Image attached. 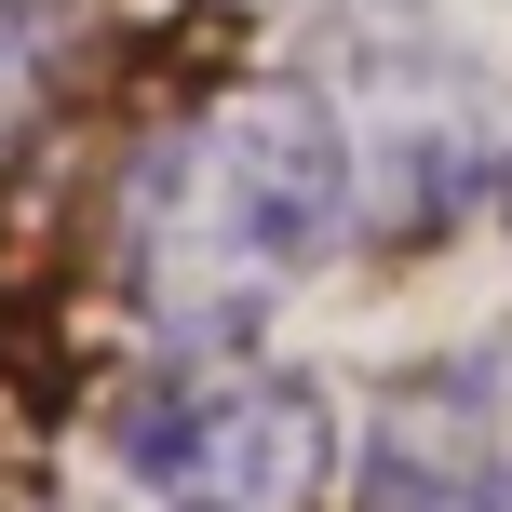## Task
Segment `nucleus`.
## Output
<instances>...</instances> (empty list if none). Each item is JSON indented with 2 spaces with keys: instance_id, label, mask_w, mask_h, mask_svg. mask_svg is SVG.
Wrapping results in <instances>:
<instances>
[{
  "instance_id": "obj_1",
  "label": "nucleus",
  "mask_w": 512,
  "mask_h": 512,
  "mask_svg": "<svg viewBox=\"0 0 512 512\" xmlns=\"http://www.w3.org/2000/svg\"><path fill=\"white\" fill-rule=\"evenodd\" d=\"M351 230V135L310 81H243L203 122H176L135 176L122 256L135 297L189 337V351H230L256 310L297 270H324Z\"/></svg>"
},
{
  "instance_id": "obj_2",
  "label": "nucleus",
  "mask_w": 512,
  "mask_h": 512,
  "mask_svg": "<svg viewBox=\"0 0 512 512\" xmlns=\"http://www.w3.org/2000/svg\"><path fill=\"white\" fill-rule=\"evenodd\" d=\"M108 445H122L149 512H324L337 486L324 391L283 364H230V351H189L176 378H149Z\"/></svg>"
},
{
  "instance_id": "obj_3",
  "label": "nucleus",
  "mask_w": 512,
  "mask_h": 512,
  "mask_svg": "<svg viewBox=\"0 0 512 512\" xmlns=\"http://www.w3.org/2000/svg\"><path fill=\"white\" fill-rule=\"evenodd\" d=\"M351 512H512V378L499 364L405 378L351 459Z\"/></svg>"
},
{
  "instance_id": "obj_4",
  "label": "nucleus",
  "mask_w": 512,
  "mask_h": 512,
  "mask_svg": "<svg viewBox=\"0 0 512 512\" xmlns=\"http://www.w3.org/2000/svg\"><path fill=\"white\" fill-rule=\"evenodd\" d=\"M41 95H54V14L41 0H0V149L41 122Z\"/></svg>"
},
{
  "instance_id": "obj_5",
  "label": "nucleus",
  "mask_w": 512,
  "mask_h": 512,
  "mask_svg": "<svg viewBox=\"0 0 512 512\" xmlns=\"http://www.w3.org/2000/svg\"><path fill=\"white\" fill-rule=\"evenodd\" d=\"M0 512H54V499H27V486H0Z\"/></svg>"
},
{
  "instance_id": "obj_6",
  "label": "nucleus",
  "mask_w": 512,
  "mask_h": 512,
  "mask_svg": "<svg viewBox=\"0 0 512 512\" xmlns=\"http://www.w3.org/2000/svg\"><path fill=\"white\" fill-rule=\"evenodd\" d=\"M499 230H512V149H499Z\"/></svg>"
}]
</instances>
